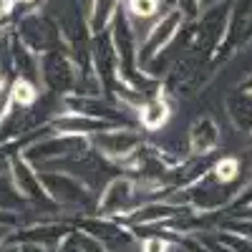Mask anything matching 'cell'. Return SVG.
Segmentation results:
<instances>
[{
    "instance_id": "obj_12",
    "label": "cell",
    "mask_w": 252,
    "mask_h": 252,
    "mask_svg": "<svg viewBox=\"0 0 252 252\" xmlns=\"http://www.w3.org/2000/svg\"><path fill=\"white\" fill-rule=\"evenodd\" d=\"M8 8H10V0H0V15H3Z\"/></svg>"
},
{
    "instance_id": "obj_4",
    "label": "cell",
    "mask_w": 252,
    "mask_h": 252,
    "mask_svg": "<svg viewBox=\"0 0 252 252\" xmlns=\"http://www.w3.org/2000/svg\"><path fill=\"white\" fill-rule=\"evenodd\" d=\"M134 192L136 189L129 179H114L101 197V209L103 212H121V209H126L129 202L134 199Z\"/></svg>"
},
{
    "instance_id": "obj_3",
    "label": "cell",
    "mask_w": 252,
    "mask_h": 252,
    "mask_svg": "<svg viewBox=\"0 0 252 252\" xmlns=\"http://www.w3.org/2000/svg\"><path fill=\"white\" fill-rule=\"evenodd\" d=\"M220 144V131H217V124L209 119V116H202L192 124L189 129V149L194 154H212Z\"/></svg>"
},
{
    "instance_id": "obj_10",
    "label": "cell",
    "mask_w": 252,
    "mask_h": 252,
    "mask_svg": "<svg viewBox=\"0 0 252 252\" xmlns=\"http://www.w3.org/2000/svg\"><path fill=\"white\" fill-rule=\"evenodd\" d=\"M129 3H131V10L139 15H152L157 10V0H129Z\"/></svg>"
},
{
    "instance_id": "obj_14",
    "label": "cell",
    "mask_w": 252,
    "mask_h": 252,
    "mask_svg": "<svg viewBox=\"0 0 252 252\" xmlns=\"http://www.w3.org/2000/svg\"><path fill=\"white\" fill-rule=\"evenodd\" d=\"M3 232H5V229H0V240H3Z\"/></svg>"
},
{
    "instance_id": "obj_8",
    "label": "cell",
    "mask_w": 252,
    "mask_h": 252,
    "mask_svg": "<svg viewBox=\"0 0 252 252\" xmlns=\"http://www.w3.org/2000/svg\"><path fill=\"white\" fill-rule=\"evenodd\" d=\"M237 172H240V161L235 157H224L222 161L215 164V179L222 182V184L224 182H232L237 177Z\"/></svg>"
},
{
    "instance_id": "obj_1",
    "label": "cell",
    "mask_w": 252,
    "mask_h": 252,
    "mask_svg": "<svg viewBox=\"0 0 252 252\" xmlns=\"http://www.w3.org/2000/svg\"><path fill=\"white\" fill-rule=\"evenodd\" d=\"M96 146L101 149L103 157L121 159L126 154H131L139 146V134H131L129 129H111V131H101L96 136Z\"/></svg>"
},
{
    "instance_id": "obj_6",
    "label": "cell",
    "mask_w": 252,
    "mask_h": 252,
    "mask_svg": "<svg viewBox=\"0 0 252 252\" xmlns=\"http://www.w3.org/2000/svg\"><path fill=\"white\" fill-rule=\"evenodd\" d=\"M166 119H169V106L161 101V98H152V101H146L144 106H141V124H144V129H161V126L166 124Z\"/></svg>"
},
{
    "instance_id": "obj_5",
    "label": "cell",
    "mask_w": 252,
    "mask_h": 252,
    "mask_svg": "<svg viewBox=\"0 0 252 252\" xmlns=\"http://www.w3.org/2000/svg\"><path fill=\"white\" fill-rule=\"evenodd\" d=\"M227 109H229L232 121L237 124V129H242L245 134H252V94L242 91V94L232 96L227 103Z\"/></svg>"
},
{
    "instance_id": "obj_11",
    "label": "cell",
    "mask_w": 252,
    "mask_h": 252,
    "mask_svg": "<svg viewBox=\"0 0 252 252\" xmlns=\"http://www.w3.org/2000/svg\"><path fill=\"white\" fill-rule=\"evenodd\" d=\"M169 247H166V242H161L159 237H152L144 242V252H166Z\"/></svg>"
},
{
    "instance_id": "obj_7",
    "label": "cell",
    "mask_w": 252,
    "mask_h": 252,
    "mask_svg": "<svg viewBox=\"0 0 252 252\" xmlns=\"http://www.w3.org/2000/svg\"><path fill=\"white\" fill-rule=\"evenodd\" d=\"M35 89L31 86V83L26 81V78H18L15 83H13V91H10V98L15 101V103H20V106H31V103L35 101Z\"/></svg>"
},
{
    "instance_id": "obj_9",
    "label": "cell",
    "mask_w": 252,
    "mask_h": 252,
    "mask_svg": "<svg viewBox=\"0 0 252 252\" xmlns=\"http://www.w3.org/2000/svg\"><path fill=\"white\" fill-rule=\"evenodd\" d=\"M174 23H177V15H172V18H169V20H166V23H164V26H159V28H157V33H154V38L149 40V51H146V53H149V56H152V53H154V48L159 46V40H161V43H164V40H166V38H169V35H172V28H174Z\"/></svg>"
},
{
    "instance_id": "obj_13",
    "label": "cell",
    "mask_w": 252,
    "mask_h": 252,
    "mask_svg": "<svg viewBox=\"0 0 252 252\" xmlns=\"http://www.w3.org/2000/svg\"><path fill=\"white\" fill-rule=\"evenodd\" d=\"M245 202H252V187L247 189V197H245Z\"/></svg>"
},
{
    "instance_id": "obj_2",
    "label": "cell",
    "mask_w": 252,
    "mask_h": 252,
    "mask_svg": "<svg viewBox=\"0 0 252 252\" xmlns=\"http://www.w3.org/2000/svg\"><path fill=\"white\" fill-rule=\"evenodd\" d=\"M40 182L46 184V189L63 204H83L86 202V189H83L73 177H66V174H46V177H40Z\"/></svg>"
}]
</instances>
